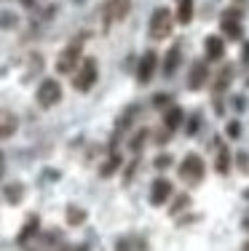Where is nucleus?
Masks as SVG:
<instances>
[{
	"mask_svg": "<svg viewBox=\"0 0 249 251\" xmlns=\"http://www.w3.org/2000/svg\"><path fill=\"white\" fill-rule=\"evenodd\" d=\"M99 77V67H97V59H83V64L78 67V73L73 77V86L78 91H91V86L97 83Z\"/></svg>",
	"mask_w": 249,
	"mask_h": 251,
	"instance_id": "nucleus-1",
	"label": "nucleus"
},
{
	"mask_svg": "<svg viewBox=\"0 0 249 251\" xmlns=\"http://www.w3.org/2000/svg\"><path fill=\"white\" fill-rule=\"evenodd\" d=\"M204 160H201V155H195V152H188L185 155V160L180 163V176L185 179V182H191V184H198L201 179H204Z\"/></svg>",
	"mask_w": 249,
	"mask_h": 251,
	"instance_id": "nucleus-2",
	"label": "nucleus"
},
{
	"mask_svg": "<svg viewBox=\"0 0 249 251\" xmlns=\"http://www.w3.org/2000/svg\"><path fill=\"white\" fill-rule=\"evenodd\" d=\"M35 99H38L40 107H54L59 99H62V86H59V80H54V77H46L43 83L38 86V91H35Z\"/></svg>",
	"mask_w": 249,
	"mask_h": 251,
	"instance_id": "nucleus-3",
	"label": "nucleus"
},
{
	"mask_svg": "<svg viewBox=\"0 0 249 251\" xmlns=\"http://www.w3.org/2000/svg\"><path fill=\"white\" fill-rule=\"evenodd\" d=\"M169 32H171V11L166 8V5H161V8H156L150 16V38L164 40Z\"/></svg>",
	"mask_w": 249,
	"mask_h": 251,
	"instance_id": "nucleus-4",
	"label": "nucleus"
},
{
	"mask_svg": "<svg viewBox=\"0 0 249 251\" xmlns=\"http://www.w3.org/2000/svg\"><path fill=\"white\" fill-rule=\"evenodd\" d=\"M78 59H81V43L75 40V43H70L67 49L59 53V59H56V73L70 75L75 67H78Z\"/></svg>",
	"mask_w": 249,
	"mask_h": 251,
	"instance_id": "nucleus-5",
	"label": "nucleus"
},
{
	"mask_svg": "<svg viewBox=\"0 0 249 251\" xmlns=\"http://www.w3.org/2000/svg\"><path fill=\"white\" fill-rule=\"evenodd\" d=\"M129 8H132V0H108L102 8V16H105V27L115 25V22L126 19Z\"/></svg>",
	"mask_w": 249,
	"mask_h": 251,
	"instance_id": "nucleus-6",
	"label": "nucleus"
},
{
	"mask_svg": "<svg viewBox=\"0 0 249 251\" xmlns=\"http://www.w3.org/2000/svg\"><path fill=\"white\" fill-rule=\"evenodd\" d=\"M156 67H158V53L156 51H145L139 59V67H137V80L139 83H150L153 75H156Z\"/></svg>",
	"mask_w": 249,
	"mask_h": 251,
	"instance_id": "nucleus-7",
	"label": "nucleus"
},
{
	"mask_svg": "<svg viewBox=\"0 0 249 251\" xmlns=\"http://www.w3.org/2000/svg\"><path fill=\"white\" fill-rule=\"evenodd\" d=\"M171 193H174V190H171V182L164 176H158L150 187V203L153 206H164V203L171 198Z\"/></svg>",
	"mask_w": 249,
	"mask_h": 251,
	"instance_id": "nucleus-8",
	"label": "nucleus"
},
{
	"mask_svg": "<svg viewBox=\"0 0 249 251\" xmlns=\"http://www.w3.org/2000/svg\"><path fill=\"white\" fill-rule=\"evenodd\" d=\"M206 77H209V67H206V62H193L191 67V75H188V88L191 91H201V88L206 86Z\"/></svg>",
	"mask_w": 249,
	"mask_h": 251,
	"instance_id": "nucleus-9",
	"label": "nucleus"
},
{
	"mask_svg": "<svg viewBox=\"0 0 249 251\" xmlns=\"http://www.w3.org/2000/svg\"><path fill=\"white\" fill-rule=\"evenodd\" d=\"M204 51H206V59L209 62H220L222 53H225V43L220 35H209V38L204 40Z\"/></svg>",
	"mask_w": 249,
	"mask_h": 251,
	"instance_id": "nucleus-10",
	"label": "nucleus"
},
{
	"mask_svg": "<svg viewBox=\"0 0 249 251\" xmlns=\"http://www.w3.org/2000/svg\"><path fill=\"white\" fill-rule=\"evenodd\" d=\"M177 67H180V43H174L169 51H166V56H164V75L171 77L177 73Z\"/></svg>",
	"mask_w": 249,
	"mask_h": 251,
	"instance_id": "nucleus-11",
	"label": "nucleus"
},
{
	"mask_svg": "<svg viewBox=\"0 0 249 251\" xmlns=\"http://www.w3.org/2000/svg\"><path fill=\"white\" fill-rule=\"evenodd\" d=\"M16 126H19V121H16L14 112L0 110V139H8V136L16 131Z\"/></svg>",
	"mask_w": 249,
	"mask_h": 251,
	"instance_id": "nucleus-12",
	"label": "nucleus"
},
{
	"mask_svg": "<svg viewBox=\"0 0 249 251\" xmlns=\"http://www.w3.org/2000/svg\"><path fill=\"white\" fill-rule=\"evenodd\" d=\"M38 227H40V219H38V214H29L27 217V222H25V227H22V232L16 235V243H27L29 238L38 232Z\"/></svg>",
	"mask_w": 249,
	"mask_h": 251,
	"instance_id": "nucleus-13",
	"label": "nucleus"
},
{
	"mask_svg": "<svg viewBox=\"0 0 249 251\" xmlns=\"http://www.w3.org/2000/svg\"><path fill=\"white\" fill-rule=\"evenodd\" d=\"M182 118H185V112H182L180 107H169V110H166V115H164L166 131H177L182 126Z\"/></svg>",
	"mask_w": 249,
	"mask_h": 251,
	"instance_id": "nucleus-14",
	"label": "nucleus"
},
{
	"mask_svg": "<svg viewBox=\"0 0 249 251\" xmlns=\"http://www.w3.org/2000/svg\"><path fill=\"white\" fill-rule=\"evenodd\" d=\"M177 22H180V25H191V22H193V0H180Z\"/></svg>",
	"mask_w": 249,
	"mask_h": 251,
	"instance_id": "nucleus-15",
	"label": "nucleus"
},
{
	"mask_svg": "<svg viewBox=\"0 0 249 251\" xmlns=\"http://www.w3.org/2000/svg\"><path fill=\"white\" fill-rule=\"evenodd\" d=\"M222 32L228 35L230 40H239L241 38V25L233 19V16H225V19H222Z\"/></svg>",
	"mask_w": 249,
	"mask_h": 251,
	"instance_id": "nucleus-16",
	"label": "nucleus"
},
{
	"mask_svg": "<svg viewBox=\"0 0 249 251\" xmlns=\"http://www.w3.org/2000/svg\"><path fill=\"white\" fill-rule=\"evenodd\" d=\"M83 219H86V211H83V208H75V206L67 208V222L73 225V227L83 225Z\"/></svg>",
	"mask_w": 249,
	"mask_h": 251,
	"instance_id": "nucleus-17",
	"label": "nucleus"
},
{
	"mask_svg": "<svg viewBox=\"0 0 249 251\" xmlns=\"http://www.w3.org/2000/svg\"><path fill=\"white\" fill-rule=\"evenodd\" d=\"M22 193H25V187H22V184H8V187H5V198H8V203H19L22 201Z\"/></svg>",
	"mask_w": 249,
	"mask_h": 251,
	"instance_id": "nucleus-18",
	"label": "nucleus"
},
{
	"mask_svg": "<svg viewBox=\"0 0 249 251\" xmlns=\"http://www.w3.org/2000/svg\"><path fill=\"white\" fill-rule=\"evenodd\" d=\"M228 169H230V152L220 150V155H217V171H220V174H228Z\"/></svg>",
	"mask_w": 249,
	"mask_h": 251,
	"instance_id": "nucleus-19",
	"label": "nucleus"
},
{
	"mask_svg": "<svg viewBox=\"0 0 249 251\" xmlns=\"http://www.w3.org/2000/svg\"><path fill=\"white\" fill-rule=\"evenodd\" d=\"M118 166H121V158H118V155H112V158L108 160V163H105L102 169H99V174H102V176H110L112 171L118 169Z\"/></svg>",
	"mask_w": 249,
	"mask_h": 251,
	"instance_id": "nucleus-20",
	"label": "nucleus"
},
{
	"mask_svg": "<svg viewBox=\"0 0 249 251\" xmlns=\"http://www.w3.org/2000/svg\"><path fill=\"white\" fill-rule=\"evenodd\" d=\"M188 206H191V198H188V195H180V198H177V206L171 208V214H177L180 208H188Z\"/></svg>",
	"mask_w": 249,
	"mask_h": 251,
	"instance_id": "nucleus-21",
	"label": "nucleus"
},
{
	"mask_svg": "<svg viewBox=\"0 0 249 251\" xmlns=\"http://www.w3.org/2000/svg\"><path fill=\"white\" fill-rule=\"evenodd\" d=\"M169 163H171V158H169V155H158V158H156V169H166Z\"/></svg>",
	"mask_w": 249,
	"mask_h": 251,
	"instance_id": "nucleus-22",
	"label": "nucleus"
},
{
	"mask_svg": "<svg viewBox=\"0 0 249 251\" xmlns=\"http://www.w3.org/2000/svg\"><path fill=\"white\" fill-rule=\"evenodd\" d=\"M145 136H147V131H142V134H137V139L132 142V150H139V145L145 142Z\"/></svg>",
	"mask_w": 249,
	"mask_h": 251,
	"instance_id": "nucleus-23",
	"label": "nucleus"
},
{
	"mask_svg": "<svg viewBox=\"0 0 249 251\" xmlns=\"http://www.w3.org/2000/svg\"><path fill=\"white\" fill-rule=\"evenodd\" d=\"M228 134H230V136H239V123H230V126H228Z\"/></svg>",
	"mask_w": 249,
	"mask_h": 251,
	"instance_id": "nucleus-24",
	"label": "nucleus"
},
{
	"mask_svg": "<svg viewBox=\"0 0 249 251\" xmlns=\"http://www.w3.org/2000/svg\"><path fill=\"white\" fill-rule=\"evenodd\" d=\"M166 101H169V97H166V94H158V97H156V104H166Z\"/></svg>",
	"mask_w": 249,
	"mask_h": 251,
	"instance_id": "nucleus-25",
	"label": "nucleus"
},
{
	"mask_svg": "<svg viewBox=\"0 0 249 251\" xmlns=\"http://www.w3.org/2000/svg\"><path fill=\"white\" fill-rule=\"evenodd\" d=\"M126 246H129V243H126V241H121V243H118V251H129Z\"/></svg>",
	"mask_w": 249,
	"mask_h": 251,
	"instance_id": "nucleus-26",
	"label": "nucleus"
},
{
	"mask_svg": "<svg viewBox=\"0 0 249 251\" xmlns=\"http://www.w3.org/2000/svg\"><path fill=\"white\" fill-rule=\"evenodd\" d=\"M70 251H88L86 246H78V249H70Z\"/></svg>",
	"mask_w": 249,
	"mask_h": 251,
	"instance_id": "nucleus-27",
	"label": "nucleus"
},
{
	"mask_svg": "<svg viewBox=\"0 0 249 251\" xmlns=\"http://www.w3.org/2000/svg\"><path fill=\"white\" fill-rule=\"evenodd\" d=\"M0 174H3V155H0Z\"/></svg>",
	"mask_w": 249,
	"mask_h": 251,
	"instance_id": "nucleus-28",
	"label": "nucleus"
},
{
	"mask_svg": "<svg viewBox=\"0 0 249 251\" xmlns=\"http://www.w3.org/2000/svg\"><path fill=\"white\" fill-rule=\"evenodd\" d=\"M22 3H25V5H32V0H22Z\"/></svg>",
	"mask_w": 249,
	"mask_h": 251,
	"instance_id": "nucleus-29",
	"label": "nucleus"
},
{
	"mask_svg": "<svg viewBox=\"0 0 249 251\" xmlns=\"http://www.w3.org/2000/svg\"><path fill=\"white\" fill-rule=\"evenodd\" d=\"M244 251H249V243H247V246H244Z\"/></svg>",
	"mask_w": 249,
	"mask_h": 251,
	"instance_id": "nucleus-30",
	"label": "nucleus"
},
{
	"mask_svg": "<svg viewBox=\"0 0 249 251\" xmlns=\"http://www.w3.org/2000/svg\"><path fill=\"white\" fill-rule=\"evenodd\" d=\"M247 227H249V219H247Z\"/></svg>",
	"mask_w": 249,
	"mask_h": 251,
	"instance_id": "nucleus-31",
	"label": "nucleus"
}]
</instances>
